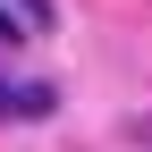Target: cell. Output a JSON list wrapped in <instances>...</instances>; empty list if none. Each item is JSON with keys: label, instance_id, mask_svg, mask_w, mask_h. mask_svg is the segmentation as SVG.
Listing matches in <instances>:
<instances>
[{"label": "cell", "instance_id": "obj_1", "mask_svg": "<svg viewBox=\"0 0 152 152\" xmlns=\"http://www.w3.org/2000/svg\"><path fill=\"white\" fill-rule=\"evenodd\" d=\"M51 110H59L51 85H9V118H51Z\"/></svg>", "mask_w": 152, "mask_h": 152}, {"label": "cell", "instance_id": "obj_2", "mask_svg": "<svg viewBox=\"0 0 152 152\" xmlns=\"http://www.w3.org/2000/svg\"><path fill=\"white\" fill-rule=\"evenodd\" d=\"M17 17H26V26H51V0H9Z\"/></svg>", "mask_w": 152, "mask_h": 152}]
</instances>
